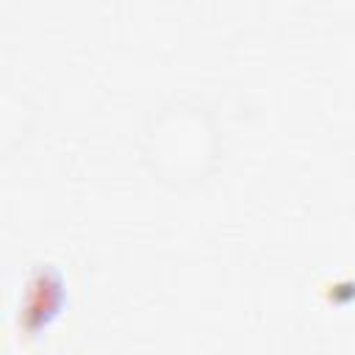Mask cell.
Listing matches in <instances>:
<instances>
[{"instance_id": "obj_1", "label": "cell", "mask_w": 355, "mask_h": 355, "mask_svg": "<svg viewBox=\"0 0 355 355\" xmlns=\"http://www.w3.org/2000/svg\"><path fill=\"white\" fill-rule=\"evenodd\" d=\"M64 300V283L55 269H39L36 277L31 280V294L25 305V327L36 330L42 322L58 313Z\"/></svg>"}]
</instances>
